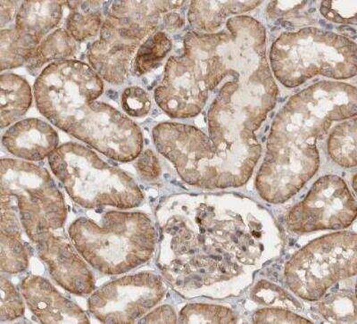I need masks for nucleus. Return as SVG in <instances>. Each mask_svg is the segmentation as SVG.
Here are the masks:
<instances>
[{
    "label": "nucleus",
    "mask_w": 357,
    "mask_h": 324,
    "mask_svg": "<svg viewBox=\"0 0 357 324\" xmlns=\"http://www.w3.org/2000/svg\"><path fill=\"white\" fill-rule=\"evenodd\" d=\"M51 171L73 201L87 209L138 208L144 194L128 173L76 142L59 146L49 157Z\"/></svg>",
    "instance_id": "3"
},
{
    "label": "nucleus",
    "mask_w": 357,
    "mask_h": 324,
    "mask_svg": "<svg viewBox=\"0 0 357 324\" xmlns=\"http://www.w3.org/2000/svg\"><path fill=\"white\" fill-rule=\"evenodd\" d=\"M121 107L129 117L142 118L151 112L152 103L151 97L144 88L139 86H130L124 88L121 95Z\"/></svg>",
    "instance_id": "22"
},
{
    "label": "nucleus",
    "mask_w": 357,
    "mask_h": 324,
    "mask_svg": "<svg viewBox=\"0 0 357 324\" xmlns=\"http://www.w3.org/2000/svg\"><path fill=\"white\" fill-rule=\"evenodd\" d=\"M104 81L87 63L61 60L47 65L33 87L36 107L53 125L121 163L143 151L142 129L127 114L97 101Z\"/></svg>",
    "instance_id": "1"
},
{
    "label": "nucleus",
    "mask_w": 357,
    "mask_h": 324,
    "mask_svg": "<svg viewBox=\"0 0 357 324\" xmlns=\"http://www.w3.org/2000/svg\"><path fill=\"white\" fill-rule=\"evenodd\" d=\"M21 2L19 1H0V22L1 29L14 22Z\"/></svg>",
    "instance_id": "27"
},
{
    "label": "nucleus",
    "mask_w": 357,
    "mask_h": 324,
    "mask_svg": "<svg viewBox=\"0 0 357 324\" xmlns=\"http://www.w3.org/2000/svg\"><path fill=\"white\" fill-rule=\"evenodd\" d=\"M301 204L290 211L288 224L298 233H312L325 229L347 228L356 217V201L344 183L331 199H321L317 185Z\"/></svg>",
    "instance_id": "10"
},
{
    "label": "nucleus",
    "mask_w": 357,
    "mask_h": 324,
    "mask_svg": "<svg viewBox=\"0 0 357 324\" xmlns=\"http://www.w3.org/2000/svg\"><path fill=\"white\" fill-rule=\"evenodd\" d=\"M73 246L92 269L123 275L151 260L158 244L154 222L142 212L108 211L100 222L79 217L70 225Z\"/></svg>",
    "instance_id": "2"
},
{
    "label": "nucleus",
    "mask_w": 357,
    "mask_h": 324,
    "mask_svg": "<svg viewBox=\"0 0 357 324\" xmlns=\"http://www.w3.org/2000/svg\"><path fill=\"white\" fill-rule=\"evenodd\" d=\"M199 82L186 56L171 57L164 80L155 91L156 103L174 118L195 116L206 98Z\"/></svg>",
    "instance_id": "11"
},
{
    "label": "nucleus",
    "mask_w": 357,
    "mask_h": 324,
    "mask_svg": "<svg viewBox=\"0 0 357 324\" xmlns=\"http://www.w3.org/2000/svg\"><path fill=\"white\" fill-rule=\"evenodd\" d=\"M356 234L333 233L312 241L285 268L287 284L296 296L319 300L328 288L356 275Z\"/></svg>",
    "instance_id": "5"
},
{
    "label": "nucleus",
    "mask_w": 357,
    "mask_h": 324,
    "mask_svg": "<svg viewBox=\"0 0 357 324\" xmlns=\"http://www.w3.org/2000/svg\"><path fill=\"white\" fill-rule=\"evenodd\" d=\"M160 276L143 272L102 285L88 300L89 312L103 323L132 324L151 312L165 297Z\"/></svg>",
    "instance_id": "6"
},
{
    "label": "nucleus",
    "mask_w": 357,
    "mask_h": 324,
    "mask_svg": "<svg viewBox=\"0 0 357 324\" xmlns=\"http://www.w3.org/2000/svg\"><path fill=\"white\" fill-rule=\"evenodd\" d=\"M66 1H22L14 26L0 31L1 72L26 65L41 41L60 24Z\"/></svg>",
    "instance_id": "8"
},
{
    "label": "nucleus",
    "mask_w": 357,
    "mask_h": 324,
    "mask_svg": "<svg viewBox=\"0 0 357 324\" xmlns=\"http://www.w3.org/2000/svg\"><path fill=\"white\" fill-rule=\"evenodd\" d=\"M178 316L173 307L162 306L145 314L139 323H176Z\"/></svg>",
    "instance_id": "26"
},
{
    "label": "nucleus",
    "mask_w": 357,
    "mask_h": 324,
    "mask_svg": "<svg viewBox=\"0 0 357 324\" xmlns=\"http://www.w3.org/2000/svg\"><path fill=\"white\" fill-rule=\"evenodd\" d=\"M76 52L77 41L66 29H56L41 41L25 65L31 75H39L43 66L46 68L54 62L72 59Z\"/></svg>",
    "instance_id": "17"
},
{
    "label": "nucleus",
    "mask_w": 357,
    "mask_h": 324,
    "mask_svg": "<svg viewBox=\"0 0 357 324\" xmlns=\"http://www.w3.org/2000/svg\"><path fill=\"white\" fill-rule=\"evenodd\" d=\"M2 145L17 160L40 162L59 147V137L49 123L38 118L18 121L6 128Z\"/></svg>",
    "instance_id": "14"
},
{
    "label": "nucleus",
    "mask_w": 357,
    "mask_h": 324,
    "mask_svg": "<svg viewBox=\"0 0 357 324\" xmlns=\"http://www.w3.org/2000/svg\"><path fill=\"white\" fill-rule=\"evenodd\" d=\"M172 41L162 31L146 37L140 44L132 63V72L139 76L148 74L158 65L172 49Z\"/></svg>",
    "instance_id": "19"
},
{
    "label": "nucleus",
    "mask_w": 357,
    "mask_h": 324,
    "mask_svg": "<svg viewBox=\"0 0 357 324\" xmlns=\"http://www.w3.org/2000/svg\"><path fill=\"white\" fill-rule=\"evenodd\" d=\"M255 323H311L304 317L279 308H264L255 313Z\"/></svg>",
    "instance_id": "24"
},
{
    "label": "nucleus",
    "mask_w": 357,
    "mask_h": 324,
    "mask_svg": "<svg viewBox=\"0 0 357 324\" xmlns=\"http://www.w3.org/2000/svg\"><path fill=\"white\" fill-rule=\"evenodd\" d=\"M100 1H66L70 14L66 20V31L77 43H82L100 33L105 18Z\"/></svg>",
    "instance_id": "18"
},
{
    "label": "nucleus",
    "mask_w": 357,
    "mask_h": 324,
    "mask_svg": "<svg viewBox=\"0 0 357 324\" xmlns=\"http://www.w3.org/2000/svg\"><path fill=\"white\" fill-rule=\"evenodd\" d=\"M33 243L51 278L63 290L82 297L89 296L96 290L92 268L79 255L71 240L50 231L38 235Z\"/></svg>",
    "instance_id": "9"
},
{
    "label": "nucleus",
    "mask_w": 357,
    "mask_h": 324,
    "mask_svg": "<svg viewBox=\"0 0 357 324\" xmlns=\"http://www.w3.org/2000/svg\"><path fill=\"white\" fill-rule=\"evenodd\" d=\"M178 321L180 323H235L237 317L227 307L190 304L181 309Z\"/></svg>",
    "instance_id": "20"
},
{
    "label": "nucleus",
    "mask_w": 357,
    "mask_h": 324,
    "mask_svg": "<svg viewBox=\"0 0 357 324\" xmlns=\"http://www.w3.org/2000/svg\"><path fill=\"white\" fill-rule=\"evenodd\" d=\"M1 224H0V244H1V272L6 275H17L28 268L31 252L22 240V228L20 216L10 199L1 196Z\"/></svg>",
    "instance_id": "15"
},
{
    "label": "nucleus",
    "mask_w": 357,
    "mask_h": 324,
    "mask_svg": "<svg viewBox=\"0 0 357 324\" xmlns=\"http://www.w3.org/2000/svg\"><path fill=\"white\" fill-rule=\"evenodd\" d=\"M140 44L123 36L104 22L100 37L88 47L89 65L102 80L112 85H122L132 71V60Z\"/></svg>",
    "instance_id": "12"
},
{
    "label": "nucleus",
    "mask_w": 357,
    "mask_h": 324,
    "mask_svg": "<svg viewBox=\"0 0 357 324\" xmlns=\"http://www.w3.org/2000/svg\"><path fill=\"white\" fill-rule=\"evenodd\" d=\"M1 196L17 208L24 233L33 240L46 231L63 228L65 199L46 168L31 162L2 158Z\"/></svg>",
    "instance_id": "4"
},
{
    "label": "nucleus",
    "mask_w": 357,
    "mask_h": 324,
    "mask_svg": "<svg viewBox=\"0 0 357 324\" xmlns=\"http://www.w3.org/2000/svg\"><path fill=\"white\" fill-rule=\"evenodd\" d=\"M321 314L328 320L334 321V322H350L351 316L356 318V300L352 302L350 297L340 296L328 298L323 304Z\"/></svg>",
    "instance_id": "23"
},
{
    "label": "nucleus",
    "mask_w": 357,
    "mask_h": 324,
    "mask_svg": "<svg viewBox=\"0 0 357 324\" xmlns=\"http://www.w3.org/2000/svg\"><path fill=\"white\" fill-rule=\"evenodd\" d=\"M158 151L174 164L185 182L191 185L219 187L215 167L216 149L208 138L193 126L162 123L152 131Z\"/></svg>",
    "instance_id": "7"
},
{
    "label": "nucleus",
    "mask_w": 357,
    "mask_h": 324,
    "mask_svg": "<svg viewBox=\"0 0 357 324\" xmlns=\"http://www.w3.org/2000/svg\"><path fill=\"white\" fill-rule=\"evenodd\" d=\"M0 107H1V128H8L20 121L33 104V91L22 76L13 72H2L0 75Z\"/></svg>",
    "instance_id": "16"
},
{
    "label": "nucleus",
    "mask_w": 357,
    "mask_h": 324,
    "mask_svg": "<svg viewBox=\"0 0 357 324\" xmlns=\"http://www.w3.org/2000/svg\"><path fill=\"white\" fill-rule=\"evenodd\" d=\"M20 291L25 304L40 323H89L81 307L60 293L47 279L29 275L22 279Z\"/></svg>",
    "instance_id": "13"
},
{
    "label": "nucleus",
    "mask_w": 357,
    "mask_h": 324,
    "mask_svg": "<svg viewBox=\"0 0 357 324\" xmlns=\"http://www.w3.org/2000/svg\"><path fill=\"white\" fill-rule=\"evenodd\" d=\"M1 303H0V321L1 323L13 322L24 316V297L14 284L5 276H1Z\"/></svg>",
    "instance_id": "21"
},
{
    "label": "nucleus",
    "mask_w": 357,
    "mask_h": 324,
    "mask_svg": "<svg viewBox=\"0 0 357 324\" xmlns=\"http://www.w3.org/2000/svg\"><path fill=\"white\" fill-rule=\"evenodd\" d=\"M136 160V169L143 179L151 182L160 176L161 167L158 157L149 149L142 152Z\"/></svg>",
    "instance_id": "25"
}]
</instances>
